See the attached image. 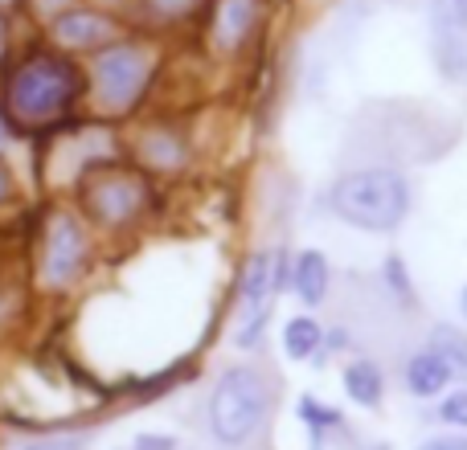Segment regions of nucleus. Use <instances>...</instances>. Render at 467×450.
Masks as SVG:
<instances>
[{
  "instance_id": "1",
  "label": "nucleus",
  "mask_w": 467,
  "mask_h": 450,
  "mask_svg": "<svg viewBox=\"0 0 467 450\" xmlns=\"http://www.w3.org/2000/svg\"><path fill=\"white\" fill-rule=\"evenodd\" d=\"M87 95V74L74 66L70 54L33 49L5 74V111L21 128H54Z\"/></svg>"
},
{
  "instance_id": "2",
  "label": "nucleus",
  "mask_w": 467,
  "mask_h": 450,
  "mask_svg": "<svg viewBox=\"0 0 467 450\" xmlns=\"http://www.w3.org/2000/svg\"><path fill=\"white\" fill-rule=\"evenodd\" d=\"M410 205L414 189L398 169H353L328 185V213L361 233H394Z\"/></svg>"
},
{
  "instance_id": "3",
  "label": "nucleus",
  "mask_w": 467,
  "mask_h": 450,
  "mask_svg": "<svg viewBox=\"0 0 467 450\" xmlns=\"http://www.w3.org/2000/svg\"><path fill=\"white\" fill-rule=\"evenodd\" d=\"M275 405V389L258 364H230L210 389V435L222 446H246L266 426Z\"/></svg>"
},
{
  "instance_id": "4",
  "label": "nucleus",
  "mask_w": 467,
  "mask_h": 450,
  "mask_svg": "<svg viewBox=\"0 0 467 450\" xmlns=\"http://www.w3.org/2000/svg\"><path fill=\"white\" fill-rule=\"evenodd\" d=\"M156 74V57L140 41H111L95 54L90 66V98L107 115H128L144 98L148 82Z\"/></svg>"
},
{
  "instance_id": "5",
  "label": "nucleus",
  "mask_w": 467,
  "mask_h": 450,
  "mask_svg": "<svg viewBox=\"0 0 467 450\" xmlns=\"http://www.w3.org/2000/svg\"><path fill=\"white\" fill-rule=\"evenodd\" d=\"M82 197H87V213L99 225H107V230H123L128 221H136L140 213H144L148 185L136 177V172H123V169H115V164L107 169L103 164V172H90L87 177Z\"/></svg>"
},
{
  "instance_id": "6",
  "label": "nucleus",
  "mask_w": 467,
  "mask_h": 450,
  "mask_svg": "<svg viewBox=\"0 0 467 450\" xmlns=\"http://www.w3.org/2000/svg\"><path fill=\"white\" fill-rule=\"evenodd\" d=\"M90 266V233L74 213H54L41 238V279L49 287H70Z\"/></svg>"
},
{
  "instance_id": "7",
  "label": "nucleus",
  "mask_w": 467,
  "mask_h": 450,
  "mask_svg": "<svg viewBox=\"0 0 467 450\" xmlns=\"http://www.w3.org/2000/svg\"><path fill=\"white\" fill-rule=\"evenodd\" d=\"M427 33H431V66L443 82L463 87L467 82V25L451 13V0H431L427 8Z\"/></svg>"
},
{
  "instance_id": "8",
  "label": "nucleus",
  "mask_w": 467,
  "mask_h": 450,
  "mask_svg": "<svg viewBox=\"0 0 467 450\" xmlns=\"http://www.w3.org/2000/svg\"><path fill=\"white\" fill-rule=\"evenodd\" d=\"M49 33H54V46L57 49H103L111 46V41H119V25H115V16L99 13V8H66V13L54 16V25H49Z\"/></svg>"
},
{
  "instance_id": "9",
  "label": "nucleus",
  "mask_w": 467,
  "mask_h": 450,
  "mask_svg": "<svg viewBox=\"0 0 467 450\" xmlns=\"http://www.w3.org/2000/svg\"><path fill=\"white\" fill-rule=\"evenodd\" d=\"M402 385H406V394L419 397V402H435V397H443L447 389L455 385V369L435 348H419V353L406 356V364H402Z\"/></svg>"
},
{
  "instance_id": "10",
  "label": "nucleus",
  "mask_w": 467,
  "mask_h": 450,
  "mask_svg": "<svg viewBox=\"0 0 467 450\" xmlns=\"http://www.w3.org/2000/svg\"><path fill=\"white\" fill-rule=\"evenodd\" d=\"M328 287H332V262L324 250L307 246L299 250L296 258H291V291H296V299L312 312V307H320L324 299H328Z\"/></svg>"
},
{
  "instance_id": "11",
  "label": "nucleus",
  "mask_w": 467,
  "mask_h": 450,
  "mask_svg": "<svg viewBox=\"0 0 467 450\" xmlns=\"http://www.w3.org/2000/svg\"><path fill=\"white\" fill-rule=\"evenodd\" d=\"M340 385H345L348 402L361 405V410H378V405L386 402V373H381V364L369 361V356L348 361L345 369H340Z\"/></svg>"
},
{
  "instance_id": "12",
  "label": "nucleus",
  "mask_w": 467,
  "mask_h": 450,
  "mask_svg": "<svg viewBox=\"0 0 467 450\" xmlns=\"http://www.w3.org/2000/svg\"><path fill=\"white\" fill-rule=\"evenodd\" d=\"M279 340H283V356H287V361H296V364L320 361V353H324V323L316 320L312 312H299V315H291V320L283 323Z\"/></svg>"
},
{
  "instance_id": "13",
  "label": "nucleus",
  "mask_w": 467,
  "mask_h": 450,
  "mask_svg": "<svg viewBox=\"0 0 467 450\" xmlns=\"http://www.w3.org/2000/svg\"><path fill=\"white\" fill-rule=\"evenodd\" d=\"M258 5L254 0H222L218 5V21H213V37H218L222 49H238L242 41L254 29Z\"/></svg>"
},
{
  "instance_id": "14",
  "label": "nucleus",
  "mask_w": 467,
  "mask_h": 450,
  "mask_svg": "<svg viewBox=\"0 0 467 450\" xmlns=\"http://www.w3.org/2000/svg\"><path fill=\"white\" fill-rule=\"evenodd\" d=\"M427 348H435L447 364L455 369V377H467V332L455 323H435L427 336Z\"/></svg>"
},
{
  "instance_id": "15",
  "label": "nucleus",
  "mask_w": 467,
  "mask_h": 450,
  "mask_svg": "<svg viewBox=\"0 0 467 450\" xmlns=\"http://www.w3.org/2000/svg\"><path fill=\"white\" fill-rule=\"evenodd\" d=\"M296 414L304 418V426L312 430L316 443L324 438V430L337 426V422H340V414H337V410H328V405H324L316 394H304V397H299V402H296Z\"/></svg>"
},
{
  "instance_id": "16",
  "label": "nucleus",
  "mask_w": 467,
  "mask_h": 450,
  "mask_svg": "<svg viewBox=\"0 0 467 450\" xmlns=\"http://www.w3.org/2000/svg\"><path fill=\"white\" fill-rule=\"evenodd\" d=\"M144 160L152 164V169H177V164L185 160V148H181V139L172 136V131H156L144 144Z\"/></svg>"
},
{
  "instance_id": "17",
  "label": "nucleus",
  "mask_w": 467,
  "mask_h": 450,
  "mask_svg": "<svg viewBox=\"0 0 467 450\" xmlns=\"http://www.w3.org/2000/svg\"><path fill=\"white\" fill-rule=\"evenodd\" d=\"M381 274H386L389 291H394L402 303L419 307V291H414V279H410V271H406V258H402V254H389L386 266H381Z\"/></svg>"
},
{
  "instance_id": "18",
  "label": "nucleus",
  "mask_w": 467,
  "mask_h": 450,
  "mask_svg": "<svg viewBox=\"0 0 467 450\" xmlns=\"http://www.w3.org/2000/svg\"><path fill=\"white\" fill-rule=\"evenodd\" d=\"M439 422H443V426H455V430H467V389L443 394V402H439Z\"/></svg>"
},
{
  "instance_id": "19",
  "label": "nucleus",
  "mask_w": 467,
  "mask_h": 450,
  "mask_svg": "<svg viewBox=\"0 0 467 450\" xmlns=\"http://www.w3.org/2000/svg\"><path fill=\"white\" fill-rule=\"evenodd\" d=\"M21 450H90V435L62 430V435H49V438H37V443H25Z\"/></svg>"
},
{
  "instance_id": "20",
  "label": "nucleus",
  "mask_w": 467,
  "mask_h": 450,
  "mask_svg": "<svg viewBox=\"0 0 467 450\" xmlns=\"http://www.w3.org/2000/svg\"><path fill=\"white\" fill-rule=\"evenodd\" d=\"M419 450H467V435H435V438H422Z\"/></svg>"
},
{
  "instance_id": "21",
  "label": "nucleus",
  "mask_w": 467,
  "mask_h": 450,
  "mask_svg": "<svg viewBox=\"0 0 467 450\" xmlns=\"http://www.w3.org/2000/svg\"><path fill=\"white\" fill-rule=\"evenodd\" d=\"M148 5H152L156 16H185L197 0H148Z\"/></svg>"
},
{
  "instance_id": "22",
  "label": "nucleus",
  "mask_w": 467,
  "mask_h": 450,
  "mask_svg": "<svg viewBox=\"0 0 467 450\" xmlns=\"http://www.w3.org/2000/svg\"><path fill=\"white\" fill-rule=\"evenodd\" d=\"M131 450H177V438H169V435H140L136 443H131Z\"/></svg>"
},
{
  "instance_id": "23",
  "label": "nucleus",
  "mask_w": 467,
  "mask_h": 450,
  "mask_svg": "<svg viewBox=\"0 0 467 450\" xmlns=\"http://www.w3.org/2000/svg\"><path fill=\"white\" fill-rule=\"evenodd\" d=\"M13 139H16V123L8 119V111H5V103H0V156L13 148Z\"/></svg>"
},
{
  "instance_id": "24",
  "label": "nucleus",
  "mask_w": 467,
  "mask_h": 450,
  "mask_svg": "<svg viewBox=\"0 0 467 450\" xmlns=\"http://www.w3.org/2000/svg\"><path fill=\"white\" fill-rule=\"evenodd\" d=\"M13 189H16V185H13V172H8V164L0 160V205L13 197Z\"/></svg>"
},
{
  "instance_id": "25",
  "label": "nucleus",
  "mask_w": 467,
  "mask_h": 450,
  "mask_svg": "<svg viewBox=\"0 0 467 450\" xmlns=\"http://www.w3.org/2000/svg\"><path fill=\"white\" fill-rule=\"evenodd\" d=\"M5 49H8V21H5V13H0V62H5Z\"/></svg>"
},
{
  "instance_id": "26",
  "label": "nucleus",
  "mask_w": 467,
  "mask_h": 450,
  "mask_svg": "<svg viewBox=\"0 0 467 450\" xmlns=\"http://www.w3.org/2000/svg\"><path fill=\"white\" fill-rule=\"evenodd\" d=\"M451 13L455 16H460V21L467 25V0H451Z\"/></svg>"
},
{
  "instance_id": "27",
  "label": "nucleus",
  "mask_w": 467,
  "mask_h": 450,
  "mask_svg": "<svg viewBox=\"0 0 467 450\" xmlns=\"http://www.w3.org/2000/svg\"><path fill=\"white\" fill-rule=\"evenodd\" d=\"M460 315H463V323H467V282L460 287Z\"/></svg>"
},
{
  "instance_id": "28",
  "label": "nucleus",
  "mask_w": 467,
  "mask_h": 450,
  "mask_svg": "<svg viewBox=\"0 0 467 450\" xmlns=\"http://www.w3.org/2000/svg\"><path fill=\"white\" fill-rule=\"evenodd\" d=\"M0 5H8V0H0Z\"/></svg>"
}]
</instances>
